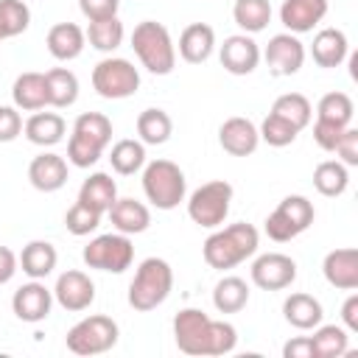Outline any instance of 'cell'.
<instances>
[{
    "mask_svg": "<svg viewBox=\"0 0 358 358\" xmlns=\"http://www.w3.org/2000/svg\"><path fill=\"white\" fill-rule=\"evenodd\" d=\"M131 48L140 64L154 76H168L176 67V45L171 31L157 20H143L131 31Z\"/></svg>",
    "mask_w": 358,
    "mask_h": 358,
    "instance_id": "obj_4",
    "label": "cell"
},
{
    "mask_svg": "<svg viewBox=\"0 0 358 358\" xmlns=\"http://www.w3.org/2000/svg\"><path fill=\"white\" fill-rule=\"evenodd\" d=\"M232 20L243 34H260L271 22V0H235Z\"/></svg>",
    "mask_w": 358,
    "mask_h": 358,
    "instance_id": "obj_33",
    "label": "cell"
},
{
    "mask_svg": "<svg viewBox=\"0 0 358 358\" xmlns=\"http://www.w3.org/2000/svg\"><path fill=\"white\" fill-rule=\"evenodd\" d=\"M22 131H25V140L34 143V145H42V148H50L56 143H62L64 131H67V123L59 112H34L25 123H22Z\"/></svg>",
    "mask_w": 358,
    "mask_h": 358,
    "instance_id": "obj_25",
    "label": "cell"
},
{
    "mask_svg": "<svg viewBox=\"0 0 358 358\" xmlns=\"http://www.w3.org/2000/svg\"><path fill=\"white\" fill-rule=\"evenodd\" d=\"M109 162H112V171L120 173V176H131L137 171H143L145 165V145L140 140H117L109 151Z\"/></svg>",
    "mask_w": 358,
    "mask_h": 358,
    "instance_id": "obj_37",
    "label": "cell"
},
{
    "mask_svg": "<svg viewBox=\"0 0 358 358\" xmlns=\"http://www.w3.org/2000/svg\"><path fill=\"white\" fill-rule=\"evenodd\" d=\"M143 193L157 210H173L187 196L185 171L171 159H151L143 165Z\"/></svg>",
    "mask_w": 358,
    "mask_h": 358,
    "instance_id": "obj_6",
    "label": "cell"
},
{
    "mask_svg": "<svg viewBox=\"0 0 358 358\" xmlns=\"http://www.w3.org/2000/svg\"><path fill=\"white\" fill-rule=\"evenodd\" d=\"M22 134V117L17 106H0V143H11Z\"/></svg>",
    "mask_w": 358,
    "mask_h": 358,
    "instance_id": "obj_45",
    "label": "cell"
},
{
    "mask_svg": "<svg viewBox=\"0 0 358 358\" xmlns=\"http://www.w3.org/2000/svg\"><path fill=\"white\" fill-rule=\"evenodd\" d=\"M17 268H20L17 255H14L8 246H0V285L11 282V277L17 274Z\"/></svg>",
    "mask_w": 358,
    "mask_h": 358,
    "instance_id": "obj_49",
    "label": "cell"
},
{
    "mask_svg": "<svg viewBox=\"0 0 358 358\" xmlns=\"http://www.w3.org/2000/svg\"><path fill=\"white\" fill-rule=\"evenodd\" d=\"M101 215H103V213H98V210H92V207L76 201V204L64 213V227H67L70 235L84 238V235H90V232H95V229L101 227Z\"/></svg>",
    "mask_w": 358,
    "mask_h": 358,
    "instance_id": "obj_41",
    "label": "cell"
},
{
    "mask_svg": "<svg viewBox=\"0 0 358 358\" xmlns=\"http://www.w3.org/2000/svg\"><path fill=\"white\" fill-rule=\"evenodd\" d=\"M260 59H266L268 64V73L277 76V78H285V76H296L305 64V45L296 34H274L266 45V50L260 53Z\"/></svg>",
    "mask_w": 358,
    "mask_h": 358,
    "instance_id": "obj_12",
    "label": "cell"
},
{
    "mask_svg": "<svg viewBox=\"0 0 358 358\" xmlns=\"http://www.w3.org/2000/svg\"><path fill=\"white\" fill-rule=\"evenodd\" d=\"M31 25V8L25 0H0V42L20 36Z\"/></svg>",
    "mask_w": 358,
    "mask_h": 358,
    "instance_id": "obj_39",
    "label": "cell"
},
{
    "mask_svg": "<svg viewBox=\"0 0 358 358\" xmlns=\"http://www.w3.org/2000/svg\"><path fill=\"white\" fill-rule=\"evenodd\" d=\"M45 90H48V106L64 109L78 101V78L67 67H53L45 73Z\"/></svg>",
    "mask_w": 358,
    "mask_h": 358,
    "instance_id": "obj_30",
    "label": "cell"
},
{
    "mask_svg": "<svg viewBox=\"0 0 358 358\" xmlns=\"http://www.w3.org/2000/svg\"><path fill=\"white\" fill-rule=\"evenodd\" d=\"M271 115L282 117V120L291 123L296 131H302V129L310 123V117H313V106H310V101H308L302 92H282V95H277V101L271 103Z\"/></svg>",
    "mask_w": 358,
    "mask_h": 358,
    "instance_id": "obj_34",
    "label": "cell"
},
{
    "mask_svg": "<svg viewBox=\"0 0 358 358\" xmlns=\"http://www.w3.org/2000/svg\"><path fill=\"white\" fill-rule=\"evenodd\" d=\"M171 134H173V120L165 109L151 106L137 115V137L143 145H162L171 140Z\"/></svg>",
    "mask_w": 358,
    "mask_h": 358,
    "instance_id": "obj_31",
    "label": "cell"
},
{
    "mask_svg": "<svg viewBox=\"0 0 358 358\" xmlns=\"http://www.w3.org/2000/svg\"><path fill=\"white\" fill-rule=\"evenodd\" d=\"M81 260L87 268H98V271H112V274H123L131 260H134V246H131V235L123 232H106V235H95L84 252Z\"/></svg>",
    "mask_w": 358,
    "mask_h": 358,
    "instance_id": "obj_10",
    "label": "cell"
},
{
    "mask_svg": "<svg viewBox=\"0 0 358 358\" xmlns=\"http://www.w3.org/2000/svg\"><path fill=\"white\" fill-rule=\"evenodd\" d=\"M316 218V210H313V201L308 196H285L266 218V235L277 243H285V241H294L296 235H302Z\"/></svg>",
    "mask_w": 358,
    "mask_h": 358,
    "instance_id": "obj_9",
    "label": "cell"
},
{
    "mask_svg": "<svg viewBox=\"0 0 358 358\" xmlns=\"http://www.w3.org/2000/svg\"><path fill=\"white\" fill-rule=\"evenodd\" d=\"M173 288V268L162 257H145L129 282V305L140 313L159 308Z\"/></svg>",
    "mask_w": 358,
    "mask_h": 358,
    "instance_id": "obj_5",
    "label": "cell"
},
{
    "mask_svg": "<svg viewBox=\"0 0 358 358\" xmlns=\"http://www.w3.org/2000/svg\"><path fill=\"white\" fill-rule=\"evenodd\" d=\"M257 246H260V232L252 224L238 221L224 229L215 227V232L207 235L201 255L210 268L227 271V268H235L238 263H243L246 257H252L257 252Z\"/></svg>",
    "mask_w": 358,
    "mask_h": 358,
    "instance_id": "obj_2",
    "label": "cell"
},
{
    "mask_svg": "<svg viewBox=\"0 0 358 358\" xmlns=\"http://www.w3.org/2000/svg\"><path fill=\"white\" fill-rule=\"evenodd\" d=\"M45 45L56 62H73L84 53L87 36H84V28H78L76 22H56V25H50Z\"/></svg>",
    "mask_w": 358,
    "mask_h": 358,
    "instance_id": "obj_21",
    "label": "cell"
},
{
    "mask_svg": "<svg viewBox=\"0 0 358 358\" xmlns=\"http://www.w3.org/2000/svg\"><path fill=\"white\" fill-rule=\"evenodd\" d=\"M282 358H316L313 344H310V336H296V338L285 341Z\"/></svg>",
    "mask_w": 358,
    "mask_h": 358,
    "instance_id": "obj_47",
    "label": "cell"
},
{
    "mask_svg": "<svg viewBox=\"0 0 358 358\" xmlns=\"http://www.w3.org/2000/svg\"><path fill=\"white\" fill-rule=\"evenodd\" d=\"M173 341L185 355H227L238 344V330L199 308H182L173 316Z\"/></svg>",
    "mask_w": 358,
    "mask_h": 358,
    "instance_id": "obj_1",
    "label": "cell"
},
{
    "mask_svg": "<svg viewBox=\"0 0 358 358\" xmlns=\"http://www.w3.org/2000/svg\"><path fill=\"white\" fill-rule=\"evenodd\" d=\"M115 199H117V185L103 171L90 173L81 182V187H78V201L87 204V207H92V210H98V213H106L115 204Z\"/></svg>",
    "mask_w": 358,
    "mask_h": 358,
    "instance_id": "obj_29",
    "label": "cell"
},
{
    "mask_svg": "<svg viewBox=\"0 0 358 358\" xmlns=\"http://www.w3.org/2000/svg\"><path fill=\"white\" fill-rule=\"evenodd\" d=\"M232 185L227 179H213L196 187L187 199V215L193 224L204 229H215L227 221L229 207H232Z\"/></svg>",
    "mask_w": 358,
    "mask_h": 358,
    "instance_id": "obj_7",
    "label": "cell"
},
{
    "mask_svg": "<svg viewBox=\"0 0 358 358\" xmlns=\"http://www.w3.org/2000/svg\"><path fill=\"white\" fill-rule=\"evenodd\" d=\"M117 336H120V327L112 316L92 313V316H84L81 322H76L67 330L64 341H67V350L76 355H101L117 344Z\"/></svg>",
    "mask_w": 358,
    "mask_h": 358,
    "instance_id": "obj_8",
    "label": "cell"
},
{
    "mask_svg": "<svg viewBox=\"0 0 358 358\" xmlns=\"http://www.w3.org/2000/svg\"><path fill=\"white\" fill-rule=\"evenodd\" d=\"M347 185H350V171H347L344 162H338V159H324V162H319V165L313 168V187H316L322 196L336 199V196H341V193L347 190Z\"/></svg>",
    "mask_w": 358,
    "mask_h": 358,
    "instance_id": "obj_35",
    "label": "cell"
},
{
    "mask_svg": "<svg viewBox=\"0 0 358 358\" xmlns=\"http://www.w3.org/2000/svg\"><path fill=\"white\" fill-rule=\"evenodd\" d=\"M50 308H53V291L42 282V280H31L25 285H20L11 296V310L20 322H28V324H36L42 319L50 316Z\"/></svg>",
    "mask_w": 358,
    "mask_h": 358,
    "instance_id": "obj_15",
    "label": "cell"
},
{
    "mask_svg": "<svg viewBox=\"0 0 358 358\" xmlns=\"http://www.w3.org/2000/svg\"><path fill=\"white\" fill-rule=\"evenodd\" d=\"M28 182L39 193H56V190H62L67 185V159L59 157V154H53V151H42L28 165Z\"/></svg>",
    "mask_w": 358,
    "mask_h": 358,
    "instance_id": "obj_20",
    "label": "cell"
},
{
    "mask_svg": "<svg viewBox=\"0 0 358 358\" xmlns=\"http://www.w3.org/2000/svg\"><path fill=\"white\" fill-rule=\"evenodd\" d=\"M333 151L341 157L338 162H344L347 168H355V165H358V129L347 126V129L341 131V137H338V143H336Z\"/></svg>",
    "mask_w": 358,
    "mask_h": 358,
    "instance_id": "obj_44",
    "label": "cell"
},
{
    "mask_svg": "<svg viewBox=\"0 0 358 358\" xmlns=\"http://www.w3.org/2000/svg\"><path fill=\"white\" fill-rule=\"evenodd\" d=\"M341 327L347 333H358V294H350L341 305Z\"/></svg>",
    "mask_w": 358,
    "mask_h": 358,
    "instance_id": "obj_48",
    "label": "cell"
},
{
    "mask_svg": "<svg viewBox=\"0 0 358 358\" xmlns=\"http://www.w3.org/2000/svg\"><path fill=\"white\" fill-rule=\"evenodd\" d=\"M282 316L291 327L296 330H313L316 324H322L324 319V310H322V302L313 296V294H305V291H296L291 296H285L282 302Z\"/></svg>",
    "mask_w": 358,
    "mask_h": 358,
    "instance_id": "obj_26",
    "label": "cell"
},
{
    "mask_svg": "<svg viewBox=\"0 0 358 358\" xmlns=\"http://www.w3.org/2000/svg\"><path fill=\"white\" fill-rule=\"evenodd\" d=\"M249 302V285L246 280L229 274V277H221L213 288V305L218 313H238L243 310Z\"/></svg>",
    "mask_w": 358,
    "mask_h": 358,
    "instance_id": "obj_32",
    "label": "cell"
},
{
    "mask_svg": "<svg viewBox=\"0 0 358 358\" xmlns=\"http://www.w3.org/2000/svg\"><path fill=\"white\" fill-rule=\"evenodd\" d=\"M92 90L106 101L131 98L140 90V73L129 59L106 56L92 67Z\"/></svg>",
    "mask_w": 358,
    "mask_h": 358,
    "instance_id": "obj_11",
    "label": "cell"
},
{
    "mask_svg": "<svg viewBox=\"0 0 358 358\" xmlns=\"http://www.w3.org/2000/svg\"><path fill=\"white\" fill-rule=\"evenodd\" d=\"M352 115H355V103H352V98L347 92H327L316 103V117L338 123V126H350Z\"/></svg>",
    "mask_w": 358,
    "mask_h": 358,
    "instance_id": "obj_40",
    "label": "cell"
},
{
    "mask_svg": "<svg viewBox=\"0 0 358 358\" xmlns=\"http://www.w3.org/2000/svg\"><path fill=\"white\" fill-rule=\"evenodd\" d=\"M344 129H347V126H338V123H330V120L316 117V123H313V143H316L322 151H333Z\"/></svg>",
    "mask_w": 358,
    "mask_h": 358,
    "instance_id": "obj_43",
    "label": "cell"
},
{
    "mask_svg": "<svg viewBox=\"0 0 358 358\" xmlns=\"http://www.w3.org/2000/svg\"><path fill=\"white\" fill-rule=\"evenodd\" d=\"M257 131H260V140L268 143L271 148H285V145H291V143L296 140V134H299L291 123H285L282 117H277V115H271V112L263 117V123L257 126Z\"/></svg>",
    "mask_w": 358,
    "mask_h": 358,
    "instance_id": "obj_42",
    "label": "cell"
},
{
    "mask_svg": "<svg viewBox=\"0 0 358 358\" xmlns=\"http://www.w3.org/2000/svg\"><path fill=\"white\" fill-rule=\"evenodd\" d=\"M221 67L232 76H249L260 64V45L252 39V34H232L224 39L218 50Z\"/></svg>",
    "mask_w": 358,
    "mask_h": 358,
    "instance_id": "obj_16",
    "label": "cell"
},
{
    "mask_svg": "<svg viewBox=\"0 0 358 358\" xmlns=\"http://www.w3.org/2000/svg\"><path fill=\"white\" fill-rule=\"evenodd\" d=\"M81 14L92 22V20H106V17H117L120 0H78Z\"/></svg>",
    "mask_w": 358,
    "mask_h": 358,
    "instance_id": "obj_46",
    "label": "cell"
},
{
    "mask_svg": "<svg viewBox=\"0 0 358 358\" xmlns=\"http://www.w3.org/2000/svg\"><path fill=\"white\" fill-rule=\"evenodd\" d=\"M14 106L22 112H39L48 106V90H45V73H20L11 84Z\"/></svg>",
    "mask_w": 358,
    "mask_h": 358,
    "instance_id": "obj_28",
    "label": "cell"
},
{
    "mask_svg": "<svg viewBox=\"0 0 358 358\" xmlns=\"http://www.w3.org/2000/svg\"><path fill=\"white\" fill-rule=\"evenodd\" d=\"M84 36H87V42H90L95 50L112 53L115 48L123 45L126 31H123V22H120L117 17H106V20H92V22L87 25Z\"/></svg>",
    "mask_w": 358,
    "mask_h": 358,
    "instance_id": "obj_38",
    "label": "cell"
},
{
    "mask_svg": "<svg viewBox=\"0 0 358 358\" xmlns=\"http://www.w3.org/2000/svg\"><path fill=\"white\" fill-rule=\"evenodd\" d=\"M327 14V0H282L280 22L288 34H308L313 31Z\"/></svg>",
    "mask_w": 358,
    "mask_h": 358,
    "instance_id": "obj_19",
    "label": "cell"
},
{
    "mask_svg": "<svg viewBox=\"0 0 358 358\" xmlns=\"http://www.w3.org/2000/svg\"><path fill=\"white\" fill-rule=\"evenodd\" d=\"M322 274L327 285L338 291H355L358 288V249L341 246L324 255L322 260Z\"/></svg>",
    "mask_w": 358,
    "mask_h": 358,
    "instance_id": "obj_18",
    "label": "cell"
},
{
    "mask_svg": "<svg viewBox=\"0 0 358 358\" xmlns=\"http://www.w3.org/2000/svg\"><path fill=\"white\" fill-rule=\"evenodd\" d=\"M112 143V120L103 112H81L67 140V162L76 168H92Z\"/></svg>",
    "mask_w": 358,
    "mask_h": 358,
    "instance_id": "obj_3",
    "label": "cell"
},
{
    "mask_svg": "<svg viewBox=\"0 0 358 358\" xmlns=\"http://www.w3.org/2000/svg\"><path fill=\"white\" fill-rule=\"evenodd\" d=\"M17 260H20L22 274H28L31 280H45L56 268L59 252H56V246L50 241H28Z\"/></svg>",
    "mask_w": 358,
    "mask_h": 358,
    "instance_id": "obj_27",
    "label": "cell"
},
{
    "mask_svg": "<svg viewBox=\"0 0 358 358\" xmlns=\"http://www.w3.org/2000/svg\"><path fill=\"white\" fill-rule=\"evenodd\" d=\"M215 50V31L207 22H190L179 34V56L187 64H204Z\"/></svg>",
    "mask_w": 358,
    "mask_h": 358,
    "instance_id": "obj_22",
    "label": "cell"
},
{
    "mask_svg": "<svg viewBox=\"0 0 358 358\" xmlns=\"http://www.w3.org/2000/svg\"><path fill=\"white\" fill-rule=\"evenodd\" d=\"M112 227L123 235H140L151 227V210L137 199H115V204L106 210Z\"/></svg>",
    "mask_w": 358,
    "mask_h": 358,
    "instance_id": "obj_24",
    "label": "cell"
},
{
    "mask_svg": "<svg viewBox=\"0 0 358 358\" xmlns=\"http://www.w3.org/2000/svg\"><path fill=\"white\" fill-rule=\"evenodd\" d=\"M316 358H338L350 350V333L341 324H316L310 336Z\"/></svg>",
    "mask_w": 358,
    "mask_h": 358,
    "instance_id": "obj_36",
    "label": "cell"
},
{
    "mask_svg": "<svg viewBox=\"0 0 358 358\" xmlns=\"http://www.w3.org/2000/svg\"><path fill=\"white\" fill-rule=\"evenodd\" d=\"M218 143L232 157H249L260 145V131L249 117L235 115V117H227L218 126Z\"/></svg>",
    "mask_w": 358,
    "mask_h": 358,
    "instance_id": "obj_17",
    "label": "cell"
},
{
    "mask_svg": "<svg viewBox=\"0 0 358 358\" xmlns=\"http://www.w3.org/2000/svg\"><path fill=\"white\" fill-rule=\"evenodd\" d=\"M53 299L70 310V313H81L95 302V282L90 280V274L78 271V268H67L56 277L53 285Z\"/></svg>",
    "mask_w": 358,
    "mask_h": 358,
    "instance_id": "obj_14",
    "label": "cell"
},
{
    "mask_svg": "<svg viewBox=\"0 0 358 358\" xmlns=\"http://www.w3.org/2000/svg\"><path fill=\"white\" fill-rule=\"evenodd\" d=\"M249 277L263 291H282L296 280V260L282 252H266L255 257Z\"/></svg>",
    "mask_w": 358,
    "mask_h": 358,
    "instance_id": "obj_13",
    "label": "cell"
},
{
    "mask_svg": "<svg viewBox=\"0 0 358 358\" xmlns=\"http://www.w3.org/2000/svg\"><path fill=\"white\" fill-rule=\"evenodd\" d=\"M310 56H313V62H316L319 67H324V70L338 67V64L350 56L347 34H344L341 28H322V31L313 36Z\"/></svg>",
    "mask_w": 358,
    "mask_h": 358,
    "instance_id": "obj_23",
    "label": "cell"
}]
</instances>
